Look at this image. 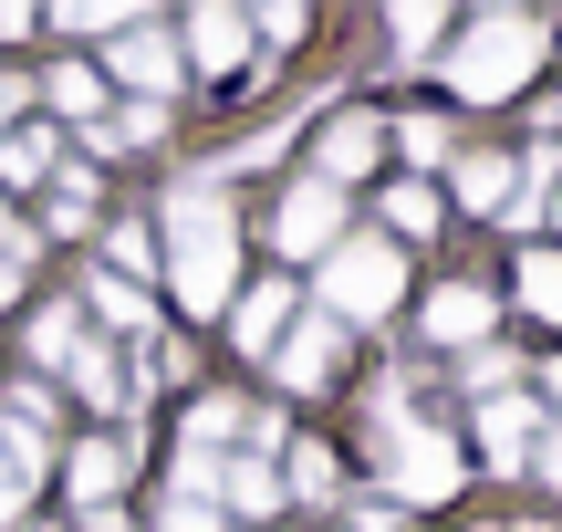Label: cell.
Wrapping results in <instances>:
<instances>
[{
	"label": "cell",
	"mask_w": 562,
	"mask_h": 532,
	"mask_svg": "<svg viewBox=\"0 0 562 532\" xmlns=\"http://www.w3.org/2000/svg\"><path fill=\"white\" fill-rule=\"evenodd\" d=\"M104 262H115V282H125V271H157V230H136V220H125L115 241H104Z\"/></svg>",
	"instance_id": "f1b7e54d"
},
{
	"label": "cell",
	"mask_w": 562,
	"mask_h": 532,
	"mask_svg": "<svg viewBox=\"0 0 562 532\" xmlns=\"http://www.w3.org/2000/svg\"><path fill=\"white\" fill-rule=\"evenodd\" d=\"M32 480H42V459L0 439V522H21V501H32Z\"/></svg>",
	"instance_id": "4316f807"
},
{
	"label": "cell",
	"mask_w": 562,
	"mask_h": 532,
	"mask_svg": "<svg viewBox=\"0 0 562 532\" xmlns=\"http://www.w3.org/2000/svg\"><path fill=\"white\" fill-rule=\"evenodd\" d=\"M281 334H292V292H281V282H261V292L229 303V345H240V355H271Z\"/></svg>",
	"instance_id": "8fae6325"
},
{
	"label": "cell",
	"mask_w": 562,
	"mask_h": 532,
	"mask_svg": "<svg viewBox=\"0 0 562 532\" xmlns=\"http://www.w3.org/2000/svg\"><path fill=\"white\" fill-rule=\"evenodd\" d=\"M32 32V11H21V0H0V42H21Z\"/></svg>",
	"instance_id": "d590c367"
},
{
	"label": "cell",
	"mask_w": 562,
	"mask_h": 532,
	"mask_svg": "<svg viewBox=\"0 0 562 532\" xmlns=\"http://www.w3.org/2000/svg\"><path fill=\"white\" fill-rule=\"evenodd\" d=\"M531 63H542V21H531V11H490V21H469V32L448 42V84H459L469 104L521 95Z\"/></svg>",
	"instance_id": "7a4b0ae2"
},
{
	"label": "cell",
	"mask_w": 562,
	"mask_h": 532,
	"mask_svg": "<svg viewBox=\"0 0 562 532\" xmlns=\"http://www.w3.org/2000/svg\"><path fill=\"white\" fill-rule=\"evenodd\" d=\"M531 439H542V408H531V397H490V408H480L490 470H531Z\"/></svg>",
	"instance_id": "9c48e42d"
},
{
	"label": "cell",
	"mask_w": 562,
	"mask_h": 532,
	"mask_svg": "<svg viewBox=\"0 0 562 532\" xmlns=\"http://www.w3.org/2000/svg\"><path fill=\"white\" fill-rule=\"evenodd\" d=\"M396 146L427 167V157H448V125H438V115H406V125H396Z\"/></svg>",
	"instance_id": "4dcf8cb0"
},
{
	"label": "cell",
	"mask_w": 562,
	"mask_h": 532,
	"mask_svg": "<svg viewBox=\"0 0 562 532\" xmlns=\"http://www.w3.org/2000/svg\"><path fill=\"white\" fill-rule=\"evenodd\" d=\"M334 491V450H292V480H281V501H323Z\"/></svg>",
	"instance_id": "83f0119b"
},
{
	"label": "cell",
	"mask_w": 562,
	"mask_h": 532,
	"mask_svg": "<svg viewBox=\"0 0 562 532\" xmlns=\"http://www.w3.org/2000/svg\"><path fill=\"white\" fill-rule=\"evenodd\" d=\"M178 63H199V74H240V63H250V21H240V11H220V0H209V11H188Z\"/></svg>",
	"instance_id": "52a82bcc"
},
{
	"label": "cell",
	"mask_w": 562,
	"mask_h": 532,
	"mask_svg": "<svg viewBox=\"0 0 562 532\" xmlns=\"http://www.w3.org/2000/svg\"><path fill=\"white\" fill-rule=\"evenodd\" d=\"M438 42H448V11H438V0H406V11H396V53H406V63H427Z\"/></svg>",
	"instance_id": "603a6c76"
},
{
	"label": "cell",
	"mask_w": 562,
	"mask_h": 532,
	"mask_svg": "<svg viewBox=\"0 0 562 532\" xmlns=\"http://www.w3.org/2000/svg\"><path fill=\"white\" fill-rule=\"evenodd\" d=\"M271 230H281V251H292V262H323V251L344 241V188H323V178H313V188H292Z\"/></svg>",
	"instance_id": "8992f818"
},
{
	"label": "cell",
	"mask_w": 562,
	"mask_h": 532,
	"mask_svg": "<svg viewBox=\"0 0 562 532\" xmlns=\"http://www.w3.org/2000/svg\"><path fill=\"white\" fill-rule=\"evenodd\" d=\"M21 104H32V74H0V136L21 125Z\"/></svg>",
	"instance_id": "836d02e7"
},
{
	"label": "cell",
	"mask_w": 562,
	"mask_h": 532,
	"mask_svg": "<svg viewBox=\"0 0 562 532\" xmlns=\"http://www.w3.org/2000/svg\"><path fill=\"white\" fill-rule=\"evenodd\" d=\"M167 292H178L188 313H220L229 292H240V220H229L220 178H178L167 188V251H157Z\"/></svg>",
	"instance_id": "6da1fadb"
},
{
	"label": "cell",
	"mask_w": 562,
	"mask_h": 532,
	"mask_svg": "<svg viewBox=\"0 0 562 532\" xmlns=\"http://www.w3.org/2000/svg\"><path fill=\"white\" fill-rule=\"evenodd\" d=\"M521 532H542V522H521Z\"/></svg>",
	"instance_id": "8d00e7d4"
},
{
	"label": "cell",
	"mask_w": 562,
	"mask_h": 532,
	"mask_svg": "<svg viewBox=\"0 0 562 532\" xmlns=\"http://www.w3.org/2000/svg\"><path fill=\"white\" fill-rule=\"evenodd\" d=\"M521 303L542 324H562V251H521Z\"/></svg>",
	"instance_id": "44dd1931"
},
{
	"label": "cell",
	"mask_w": 562,
	"mask_h": 532,
	"mask_svg": "<svg viewBox=\"0 0 562 532\" xmlns=\"http://www.w3.org/2000/svg\"><path fill=\"white\" fill-rule=\"evenodd\" d=\"M531 470H542V480H562V429H542V439H531Z\"/></svg>",
	"instance_id": "e575fe53"
},
{
	"label": "cell",
	"mask_w": 562,
	"mask_h": 532,
	"mask_svg": "<svg viewBox=\"0 0 562 532\" xmlns=\"http://www.w3.org/2000/svg\"><path fill=\"white\" fill-rule=\"evenodd\" d=\"M42 220H53L63 241H74V230L94 220V167H63V188H53V209H42Z\"/></svg>",
	"instance_id": "484cf974"
},
{
	"label": "cell",
	"mask_w": 562,
	"mask_h": 532,
	"mask_svg": "<svg viewBox=\"0 0 562 532\" xmlns=\"http://www.w3.org/2000/svg\"><path fill=\"white\" fill-rule=\"evenodd\" d=\"M406 292V251L385 241V230H364V241H334L323 251V324H375V313H396Z\"/></svg>",
	"instance_id": "3957f363"
},
{
	"label": "cell",
	"mask_w": 562,
	"mask_h": 532,
	"mask_svg": "<svg viewBox=\"0 0 562 532\" xmlns=\"http://www.w3.org/2000/svg\"><path fill=\"white\" fill-rule=\"evenodd\" d=\"M53 32H74V42H94V32H136V0H63Z\"/></svg>",
	"instance_id": "ffe728a7"
},
{
	"label": "cell",
	"mask_w": 562,
	"mask_h": 532,
	"mask_svg": "<svg viewBox=\"0 0 562 532\" xmlns=\"http://www.w3.org/2000/svg\"><path fill=\"white\" fill-rule=\"evenodd\" d=\"M427 334H438V345H480V334H490V292H480V282L427 292Z\"/></svg>",
	"instance_id": "5bb4252c"
},
{
	"label": "cell",
	"mask_w": 562,
	"mask_h": 532,
	"mask_svg": "<svg viewBox=\"0 0 562 532\" xmlns=\"http://www.w3.org/2000/svg\"><path fill=\"white\" fill-rule=\"evenodd\" d=\"M125 470H136V439H83V450L63 459V480H74L83 512H104V501L125 491Z\"/></svg>",
	"instance_id": "ba28073f"
},
{
	"label": "cell",
	"mask_w": 562,
	"mask_h": 532,
	"mask_svg": "<svg viewBox=\"0 0 562 532\" xmlns=\"http://www.w3.org/2000/svg\"><path fill=\"white\" fill-rule=\"evenodd\" d=\"M229 429H240V408H229V397H199V408H188V439H199V450H220Z\"/></svg>",
	"instance_id": "f546056e"
},
{
	"label": "cell",
	"mask_w": 562,
	"mask_h": 532,
	"mask_svg": "<svg viewBox=\"0 0 562 532\" xmlns=\"http://www.w3.org/2000/svg\"><path fill=\"white\" fill-rule=\"evenodd\" d=\"M261 42H302V0H271V11H261Z\"/></svg>",
	"instance_id": "d6a6232c"
},
{
	"label": "cell",
	"mask_w": 562,
	"mask_h": 532,
	"mask_svg": "<svg viewBox=\"0 0 562 532\" xmlns=\"http://www.w3.org/2000/svg\"><path fill=\"white\" fill-rule=\"evenodd\" d=\"M220 491H229V501H240V512H250V522H271V512H281V480L261 470V459H240V470H220Z\"/></svg>",
	"instance_id": "d4e9b609"
},
{
	"label": "cell",
	"mask_w": 562,
	"mask_h": 532,
	"mask_svg": "<svg viewBox=\"0 0 562 532\" xmlns=\"http://www.w3.org/2000/svg\"><path fill=\"white\" fill-rule=\"evenodd\" d=\"M178 42L157 32V21H136V32H115V63H104V84H136V104H167L178 95Z\"/></svg>",
	"instance_id": "5b68a950"
},
{
	"label": "cell",
	"mask_w": 562,
	"mask_h": 532,
	"mask_svg": "<svg viewBox=\"0 0 562 532\" xmlns=\"http://www.w3.org/2000/svg\"><path fill=\"white\" fill-rule=\"evenodd\" d=\"M334 345H344V334L323 324V313H313V324H292V334H281V345H271L281 387H323V376H334Z\"/></svg>",
	"instance_id": "7c38bea8"
},
{
	"label": "cell",
	"mask_w": 562,
	"mask_h": 532,
	"mask_svg": "<svg viewBox=\"0 0 562 532\" xmlns=\"http://www.w3.org/2000/svg\"><path fill=\"white\" fill-rule=\"evenodd\" d=\"M385 470H396V501H459V450H448V429H406L396 408H385Z\"/></svg>",
	"instance_id": "277c9868"
},
{
	"label": "cell",
	"mask_w": 562,
	"mask_h": 532,
	"mask_svg": "<svg viewBox=\"0 0 562 532\" xmlns=\"http://www.w3.org/2000/svg\"><path fill=\"white\" fill-rule=\"evenodd\" d=\"M83 303H94L104 324H125V334H146V324H157V303H146L136 282H115V271H94V282H83Z\"/></svg>",
	"instance_id": "ac0fdd59"
},
{
	"label": "cell",
	"mask_w": 562,
	"mask_h": 532,
	"mask_svg": "<svg viewBox=\"0 0 562 532\" xmlns=\"http://www.w3.org/2000/svg\"><path fill=\"white\" fill-rule=\"evenodd\" d=\"M74 345H83V303H42L32 313V355L42 366H74Z\"/></svg>",
	"instance_id": "d6986e66"
},
{
	"label": "cell",
	"mask_w": 562,
	"mask_h": 532,
	"mask_svg": "<svg viewBox=\"0 0 562 532\" xmlns=\"http://www.w3.org/2000/svg\"><path fill=\"white\" fill-rule=\"evenodd\" d=\"M63 376L83 387V408H104V418L125 408V376H115V355H104V334H83V345H74V366H63Z\"/></svg>",
	"instance_id": "9a60e30c"
},
{
	"label": "cell",
	"mask_w": 562,
	"mask_h": 532,
	"mask_svg": "<svg viewBox=\"0 0 562 532\" xmlns=\"http://www.w3.org/2000/svg\"><path fill=\"white\" fill-rule=\"evenodd\" d=\"M375 157H385V125H375V115H334V125H323V188L364 178Z\"/></svg>",
	"instance_id": "30bf717a"
},
{
	"label": "cell",
	"mask_w": 562,
	"mask_h": 532,
	"mask_svg": "<svg viewBox=\"0 0 562 532\" xmlns=\"http://www.w3.org/2000/svg\"><path fill=\"white\" fill-rule=\"evenodd\" d=\"M438 230V188H385V241H427Z\"/></svg>",
	"instance_id": "7402d4cb"
},
{
	"label": "cell",
	"mask_w": 562,
	"mask_h": 532,
	"mask_svg": "<svg viewBox=\"0 0 562 532\" xmlns=\"http://www.w3.org/2000/svg\"><path fill=\"white\" fill-rule=\"evenodd\" d=\"M167 532H220V501H199V491H178V501H167Z\"/></svg>",
	"instance_id": "1f68e13d"
},
{
	"label": "cell",
	"mask_w": 562,
	"mask_h": 532,
	"mask_svg": "<svg viewBox=\"0 0 562 532\" xmlns=\"http://www.w3.org/2000/svg\"><path fill=\"white\" fill-rule=\"evenodd\" d=\"M42 178H63V136L53 125H11L0 136V188H42Z\"/></svg>",
	"instance_id": "4fadbf2b"
},
{
	"label": "cell",
	"mask_w": 562,
	"mask_h": 532,
	"mask_svg": "<svg viewBox=\"0 0 562 532\" xmlns=\"http://www.w3.org/2000/svg\"><path fill=\"white\" fill-rule=\"evenodd\" d=\"M42 95H53V115H74V125L104 115V74H94V63H53V74H42Z\"/></svg>",
	"instance_id": "2e32d148"
},
{
	"label": "cell",
	"mask_w": 562,
	"mask_h": 532,
	"mask_svg": "<svg viewBox=\"0 0 562 532\" xmlns=\"http://www.w3.org/2000/svg\"><path fill=\"white\" fill-rule=\"evenodd\" d=\"M501 199H510V167L501 157H459V209H490L501 220Z\"/></svg>",
	"instance_id": "cb8c5ba5"
},
{
	"label": "cell",
	"mask_w": 562,
	"mask_h": 532,
	"mask_svg": "<svg viewBox=\"0 0 562 532\" xmlns=\"http://www.w3.org/2000/svg\"><path fill=\"white\" fill-rule=\"evenodd\" d=\"M552 167H562L552 146H531V157L510 167V199H501V220H510V230H531V220H542V199H552Z\"/></svg>",
	"instance_id": "e0dca14e"
}]
</instances>
